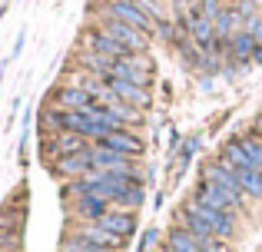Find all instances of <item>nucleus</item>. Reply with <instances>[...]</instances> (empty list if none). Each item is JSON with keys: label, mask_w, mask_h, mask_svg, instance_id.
<instances>
[{"label": "nucleus", "mask_w": 262, "mask_h": 252, "mask_svg": "<svg viewBox=\"0 0 262 252\" xmlns=\"http://www.w3.org/2000/svg\"><path fill=\"white\" fill-rule=\"evenodd\" d=\"M63 209H67V226H96L113 209V202L103 199L100 193H93V196H80V199L67 202Z\"/></svg>", "instance_id": "nucleus-1"}, {"label": "nucleus", "mask_w": 262, "mask_h": 252, "mask_svg": "<svg viewBox=\"0 0 262 252\" xmlns=\"http://www.w3.org/2000/svg\"><path fill=\"white\" fill-rule=\"evenodd\" d=\"M96 27H103V30H106L110 37H113V40H116V43H120V47H123L126 53H146V50H153V40H149L146 33L133 30V27L120 24V20L96 17Z\"/></svg>", "instance_id": "nucleus-2"}, {"label": "nucleus", "mask_w": 262, "mask_h": 252, "mask_svg": "<svg viewBox=\"0 0 262 252\" xmlns=\"http://www.w3.org/2000/svg\"><path fill=\"white\" fill-rule=\"evenodd\" d=\"M90 159H93V173H116V176H143L140 173V163L126 159V156L113 153L106 146H90Z\"/></svg>", "instance_id": "nucleus-3"}, {"label": "nucleus", "mask_w": 262, "mask_h": 252, "mask_svg": "<svg viewBox=\"0 0 262 252\" xmlns=\"http://www.w3.org/2000/svg\"><path fill=\"white\" fill-rule=\"evenodd\" d=\"M100 146H106V149H113V153H120V156H126V159H136V163H143L146 159V149H149V143L143 140V133L140 129H116V133H110L106 140L100 143Z\"/></svg>", "instance_id": "nucleus-4"}, {"label": "nucleus", "mask_w": 262, "mask_h": 252, "mask_svg": "<svg viewBox=\"0 0 262 252\" xmlns=\"http://www.w3.org/2000/svg\"><path fill=\"white\" fill-rule=\"evenodd\" d=\"M110 90H113V97L120 100V103H129V106H136V110H143V113L156 110V90L136 86V83H129V80H123V77L110 80Z\"/></svg>", "instance_id": "nucleus-5"}, {"label": "nucleus", "mask_w": 262, "mask_h": 252, "mask_svg": "<svg viewBox=\"0 0 262 252\" xmlns=\"http://www.w3.org/2000/svg\"><path fill=\"white\" fill-rule=\"evenodd\" d=\"M43 169L53 176V179L70 182V179H80V176L93 173V159H90V149H83V153H73V156H60V159L47 163Z\"/></svg>", "instance_id": "nucleus-6"}, {"label": "nucleus", "mask_w": 262, "mask_h": 252, "mask_svg": "<svg viewBox=\"0 0 262 252\" xmlns=\"http://www.w3.org/2000/svg\"><path fill=\"white\" fill-rule=\"evenodd\" d=\"M96 226H103L106 233H113L116 239H123L129 246L133 242V236H140V213H126V209H110L106 216H103Z\"/></svg>", "instance_id": "nucleus-7"}, {"label": "nucleus", "mask_w": 262, "mask_h": 252, "mask_svg": "<svg viewBox=\"0 0 262 252\" xmlns=\"http://www.w3.org/2000/svg\"><path fill=\"white\" fill-rule=\"evenodd\" d=\"M80 40H83V50L100 53V57H106V60H120V57H126V50H123V47L116 43V40L110 37L103 27H96V24H90L86 30H80Z\"/></svg>", "instance_id": "nucleus-8"}, {"label": "nucleus", "mask_w": 262, "mask_h": 252, "mask_svg": "<svg viewBox=\"0 0 262 252\" xmlns=\"http://www.w3.org/2000/svg\"><path fill=\"white\" fill-rule=\"evenodd\" d=\"M93 103L86 90H80L77 83H60L43 97V106H57V110H86Z\"/></svg>", "instance_id": "nucleus-9"}, {"label": "nucleus", "mask_w": 262, "mask_h": 252, "mask_svg": "<svg viewBox=\"0 0 262 252\" xmlns=\"http://www.w3.org/2000/svg\"><path fill=\"white\" fill-rule=\"evenodd\" d=\"M216 159L223 163V166H229L232 173L236 169H246V166H252V159H249V153H246V146H243V136L232 129L229 136H226L223 143H219V149H216Z\"/></svg>", "instance_id": "nucleus-10"}, {"label": "nucleus", "mask_w": 262, "mask_h": 252, "mask_svg": "<svg viewBox=\"0 0 262 252\" xmlns=\"http://www.w3.org/2000/svg\"><path fill=\"white\" fill-rule=\"evenodd\" d=\"M203 156V133L199 129H192L189 136H183V143H179V153H176V169H173V179H183L186 173H189V166Z\"/></svg>", "instance_id": "nucleus-11"}, {"label": "nucleus", "mask_w": 262, "mask_h": 252, "mask_svg": "<svg viewBox=\"0 0 262 252\" xmlns=\"http://www.w3.org/2000/svg\"><path fill=\"white\" fill-rule=\"evenodd\" d=\"M189 40L199 47L203 53H212V43H216V24H212L209 17H203V13H192V20H189Z\"/></svg>", "instance_id": "nucleus-12"}, {"label": "nucleus", "mask_w": 262, "mask_h": 252, "mask_svg": "<svg viewBox=\"0 0 262 252\" xmlns=\"http://www.w3.org/2000/svg\"><path fill=\"white\" fill-rule=\"evenodd\" d=\"M163 249H169V252H203L199 242H196V236L186 226H179V222H169L166 226V233H163Z\"/></svg>", "instance_id": "nucleus-13"}, {"label": "nucleus", "mask_w": 262, "mask_h": 252, "mask_svg": "<svg viewBox=\"0 0 262 252\" xmlns=\"http://www.w3.org/2000/svg\"><path fill=\"white\" fill-rule=\"evenodd\" d=\"M212 24H216V37L223 40V43H229V40L236 37L239 30H246V17H243V13H239L232 4H226V10L219 13Z\"/></svg>", "instance_id": "nucleus-14"}, {"label": "nucleus", "mask_w": 262, "mask_h": 252, "mask_svg": "<svg viewBox=\"0 0 262 252\" xmlns=\"http://www.w3.org/2000/svg\"><path fill=\"white\" fill-rule=\"evenodd\" d=\"M259 50V43L252 40L249 30H239L236 37L229 40V47H226V60H232V63H252V53Z\"/></svg>", "instance_id": "nucleus-15"}, {"label": "nucleus", "mask_w": 262, "mask_h": 252, "mask_svg": "<svg viewBox=\"0 0 262 252\" xmlns=\"http://www.w3.org/2000/svg\"><path fill=\"white\" fill-rule=\"evenodd\" d=\"M236 182H239V189H243V196H246V199L262 202V173H259L256 166L236 169Z\"/></svg>", "instance_id": "nucleus-16"}, {"label": "nucleus", "mask_w": 262, "mask_h": 252, "mask_svg": "<svg viewBox=\"0 0 262 252\" xmlns=\"http://www.w3.org/2000/svg\"><path fill=\"white\" fill-rule=\"evenodd\" d=\"M0 249L4 252H24V222L0 219Z\"/></svg>", "instance_id": "nucleus-17"}, {"label": "nucleus", "mask_w": 262, "mask_h": 252, "mask_svg": "<svg viewBox=\"0 0 262 252\" xmlns=\"http://www.w3.org/2000/svg\"><path fill=\"white\" fill-rule=\"evenodd\" d=\"M33 129H37V136L63 133V129H60V110H57V106H43V103H40L37 117H33Z\"/></svg>", "instance_id": "nucleus-18"}, {"label": "nucleus", "mask_w": 262, "mask_h": 252, "mask_svg": "<svg viewBox=\"0 0 262 252\" xmlns=\"http://www.w3.org/2000/svg\"><path fill=\"white\" fill-rule=\"evenodd\" d=\"M90 149V143L77 133H57V153L60 156H73V153H83Z\"/></svg>", "instance_id": "nucleus-19"}, {"label": "nucleus", "mask_w": 262, "mask_h": 252, "mask_svg": "<svg viewBox=\"0 0 262 252\" xmlns=\"http://www.w3.org/2000/svg\"><path fill=\"white\" fill-rule=\"evenodd\" d=\"M160 239H163V229H160V226L140 229V236H136V249H133V252H153V249H160Z\"/></svg>", "instance_id": "nucleus-20"}, {"label": "nucleus", "mask_w": 262, "mask_h": 252, "mask_svg": "<svg viewBox=\"0 0 262 252\" xmlns=\"http://www.w3.org/2000/svg\"><path fill=\"white\" fill-rule=\"evenodd\" d=\"M136 7H140L143 13H146L153 24H160V20H166L169 17V7H166V0H136Z\"/></svg>", "instance_id": "nucleus-21"}, {"label": "nucleus", "mask_w": 262, "mask_h": 252, "mask_svg": "<svg viewBox=\"0 0 262 252\" xmlns=\"http://www.w3.org/2000/svg\"><path fill=\"white\" fill-rule=\"evenodd\" d=\"M37 156H40V163H53V159H60V153H57V136H37Z\"/></svg>", "instance_id": "nucleus-22"}, {"label": "nucleus", "mask_w": 262, "mask_h": 252, "mask_svg": "<svg viewBox=\"0 0 262 252\" xmlns=\"http://www.w3.org/2000/svg\"><path fill=\"white\" fill-rule=\"evenodd\" d=\"M196 10L203 13V17H209V20H216L219 13L226 10V0H199L196 4Z\"/></svg>", "instance_id": "nucleus-23"}, {"label": "nucleus", "mask_w": 262, "mask_h": 252, "mask_svg": "<svg viewBox=\"0 0 262 252\" xmlns=\"http://www.w3.org/2000/svg\"><path fill=\"white\" fill-rule=\"evenodd\" d=\"M246 30H249L252 40L262 47V13H259V17H252V20H246Z\"/></svg>", "instance_id": "nucleus-24"}, {"label": "nucleus", "mask_w": 262, "mask_h": 252, "mask_svg": "<svg viewBox=\"0 0 262 252\" xmlns=\"http://www.w3.org/2000/svg\"><path fill=\"white\" fill-rule=\"evenodd\" d=\"M203 252H236L232 249V242H226V239H212V242H206Z\"/></svg>", "instance_id": "nucleus-25"}, {"label": "nucleus", "mask_w": 262, "mask_h": 252, "mask_svg": "<svg viewBox=\"0 0 262 252\" xmlns=\"http://www.w3.org/2000/svg\"><path fill=\"white\" fill-rule=\"evenodd\" d=\"M24 40H27V30H20V33H17V40H13V50H10V57H7L10 63L20 57V53H24Z\"/></svg>", "instance_id": "nucleus-26"}, {"label": "nucleus", "mask_w": 262, "mask_h": 252, "mask_svg": "<svg viewBox=\"0 0 262 252\" xmlns=\"http://www.w3.org/2000/svg\"><path fill=\"white\" fill-rule=\"evenodd\" d=\"M163 202H166V189H156V196H153V206H156V213L163 209Z\"/></svg>", "instance_id": "nucleus-27"}, {"label": "nucleus", "mask_w": 262, "mask_h": 252, "mask_svg": "<svg viewBox=\"0 0 262 252\" xmlns=\"http://www.w3.org/2000/svg\"><path fill=\"white\" fill-rule=\"evenodd\" d=\"M252 66H262V47H259L256 53H252Z\"/></svg>", "instance_id": "nucleus-28"}, {"label": "nucleus", "mask_w": 262, "mask_h": 252, "mask_svg": "<svg viewBox=\"0 0 262 252\" xmlns=\"http://www.w3.org/2000/svg\"><path fill=\"white\" fill-rule=\"evenodd\" d=\"M169 4H186V7H196L199 0H169Z\"/></svg>", "instance_id": "nucleus-29"}, {"label": "nucleus", "mask_w": 262, "mask_h": 252, "mask_svg": "<svg viewBox=\"0 0 262 252\" xmlns=\"http://www.w3.org/2000/svg\"><path fill=\"white\" fill-rule=\"evenodd\" d=\"M252 4H256V7H259V10H262V0H252Z\"/></svg>", "instance_id": "nucleus-30"}, {"label": "nucleus", "mask_w": 262, "mask_h": 252, "mask_svg": "<svg viewBox=\"0 0 262 252\" xmlns=\"http://www.w3.org/2000/svg\"><path fill=\"white\" fill-rule=\"evenodd\" d=\"M0 93H4V80H0Z\"/></svg>", "instance_id": "nucleus-31"}, {"label": "nucleus", "mask_w": 262, "mask_h": 252, "mask_svg": "<svg viewBox=\"0 0 262 252\" xmlns=\"http://www.w3.org/2000/svg\"><path fill=\"white\" fill-rule=\"evenodd\" d=\"M160 249H163V246H160ZM163 252H169V249H163Z\"/></svg>", "instance_id": "nucleus-32"}, {"label": "nucleus", "mask_w": 262, "mask_h": 252, "mask_svg": "<svg viewBox=\"0 0 262 252\" xmlns=\"http://www.w3.org/2000/svg\"><path fill=\"white\" fill-rule=\"evenodd\" d=\"M153 252H163V249H153Z\"/></svg>", "instance_id": "nucleus-33"}, {"label": "nucleus", "mask_w": 262, "mask_h": 252, "mask_svg": "<svg viewBox=\"0 0 262 252\" xmlns=\"http://www.w3.org/2000/svg\"><path fill=\"white\" fill-rule=\"evenodd\" d=\"M0 252H4V249H0Z\"/></svg>", "instance_id": "nucleus-34"}]
</instances>
